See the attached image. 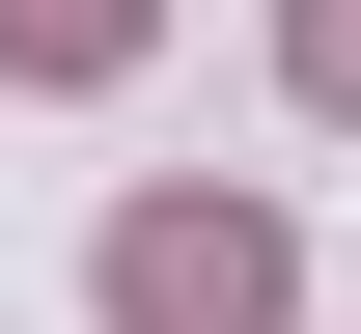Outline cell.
I'll list each match as a JSON object with an SVG mask.
<instances>
[{"label":"cell","instance_id":"obj_1","mask_svg":"<svg viewBox=\"0 0 361 334\" xmlns=\"http://www.w3.org/2000/svg\"><path fill=\"white\" fill-rule=\"evenodd\" d=\"M278 306H306L278 195H139L111 223V334H278Z\"/></svg>","mask_w":361,"mask_h":334},{"label":"cell","instance_id":"obj_3","mask_svg":"<svg viewBox=\"0 0 361 334\" xmlns=\"http://www.w3.org/2000/svg\"><path fill=\"white\" fill-rule=\"evenodd\" d=\"M278 84H306V112H361V0H278Z\"/></svg>","mask_w":361,"mask_h":334},{"label":"cell","instance_id":"obj_2","mask_svg":"<svg viewBox=\"0 0 361 334\" xmlns=\"http://www.w3.org/2000/svg\"><path fill=\"white\" fill-rule=\"evenodd\" d=\"M0 56H28V84H111V56H139V0H0Z\"/></svg>","mask_w":361,"mask_h":334}]
</instances>
